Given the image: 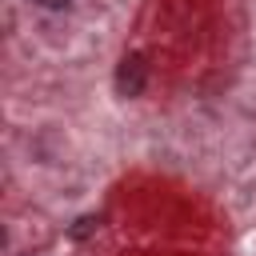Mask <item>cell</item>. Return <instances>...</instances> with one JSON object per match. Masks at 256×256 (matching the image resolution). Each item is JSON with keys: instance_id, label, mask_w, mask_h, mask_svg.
<instances>
[{"instance_id": "1", "label": "cell", "mask_w": 256, "mask_h": 256, "mask_svg": "<svg viewBox=\"0 0 256 256\" xmlns=\"http://www.w3.org/2000/svg\"><path fill=\"white\" fill-rule=\"evenodd\" d=\"M144 80H148V64H144V56H124L120 60V68H116V88H120V96H140L144 92Z\"/></svg>"}, {"instance_id": "2", "label": "cell", "mask_w": 256, "mask_h": 256, "mask_svg": "<svg viewBox=\"0 0 256 256\" xmlns=\"http://www.w3.org/2000/svg\"><path fill=\"white\" fill-rule=\"evenodd\" d=\"M92 228H100V220H92V216H84V220H80V224L72 228V236H88Z\"/></svg>"}, {"instance_id": "3", "label": "cell", "mask_w": 256, "mask_h": 256, "mask_svg": "<svg viewBox=\"0 0 256 256\" xmlns=\"http://www.w3.org/2000/svg\"><path fill=\"white\" fill-rule=\"evenodd\" d=\"M40 8H64V4H72V0H36Z\"/></svg>"}]
</instances>
